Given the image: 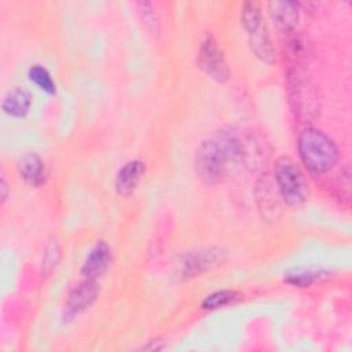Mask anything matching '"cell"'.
<instances>
[{"instance_id": "obj_1", "label": "cell", "mask_w": 352, "mask_h": 352, "mask_svg": "<svg viewBox=\"0 0 352 352\" xmlns=\"http://www.w3.org/2000/svg\"><path fill=\"white\" fill-rule=\"evenodd\" d=\"M246 157L245 144L231 128L220 129L201 142L195 153V170L205 184L223 182Z\"/></svg>"}, {"instance_id": "obj_2", "label": "cell", "mask_w": 352, "mask_h": 352, "mask_svg": "<svg viewBox=\"0 0 352 352\" xmlns=\"http://www.w3.org/2000/svg\"><path fill=\"white\" fill-rule=\"evenodd\" d=\"M298 153L302 164L314 173L330 170L338 160L336 143L316 128H307L300 133Z\"/></svg>"}, {"instance_id": "obj_3", "label": "cell", "mask_w": 352, "mask_h": 352, "mask_svg": "<svg viewBox=\"0 0 352 352\" xmlns=\"http://www.w3.org/2000/svg\"><path fill=\"white\" fill-rule=\"evenodd\" d=\"M274 175L279 194L289 206L298 208L308 199V184L301 169L292 158L279 157L275 162Z\"/></svg>"}, {"instance_id": "obj_4", "label": "cell", "mask_w": 352, "mask_h": 352, "mask_svg": "<svg viewBox=\"0 0 352 352\" xmlns=\"http://www.w3.org/2000/svg\"><path fill=\"white\" fill-rule=\"evenodd\" d=\"M241 23L248 34L249 45L253 54L265 63L274 62V48L268 34V29L263 21L260 6L248 1L241 8Z\"/></svg>"}, {"instance_id": "obj_5", "label": "cell", "mask_w": 352, "mask_h": 352, "mask_svg": "<svg viewBox=\"0 0 352 352\" xmlns=\"http://www.w3.org/2000/svg\"><path fill=\"white\" fill-rule=\"evenodd\" d=\"M197 63L205 74L217 82H226L230 78V69L224 55L219 48L214 37L208 32L199 41Z\"/></svg>"}, {"instance_id": "obj_6", "label": "cell", "mask_w": 352, "mask_h": 352, "mask_svg": "<svg viewBox=\"0 0 352 352\" xmlns=\"http://www.w3.org/2000/svg\"><path fill=\"white\" fill-rule=\"evenodd\" d=\"M226 258L220 248H202L186 253L177 265V274L183 279H191L217 267Z\"/></svg>"}, {"instance_id": "obj_7", "label": "cell", "mask_w": 352, "mask_h": 352, "mask_svg": "<svg viewBox=\"0 0 352 352\" xmlns=\"http://www.w3.org/2000/svg\"><path fill=\"white\" fill-rule=\"evenodd\" d=\"M98 293H99V286L95 279L85 278L82 282L76 285L66 297L63 318L70 320L74 316L84 312L87 308H89L94 304V301L98 297Z\"/></svg>"}, {"instance_id": "obj_8", "label": "cell", "mask_w": 352, "mask_h": 352, "mask_svg": "<svg viewBox=\"0 0 352 352\" xmlns=\"http://www.w3.org/2000/svg\"><path fill=\"white\" fill-rule=\"evenodd\" d=\"M279 198L282 197L276 184L274 186L267 175L260 177L256 186V201L258 205V210L263 213V217L268 220H274L278 217L280 212Z\"/></svg>"}, {"instance_id": "obj_9", "label": "cell", "mask_w": 352, "mask_h": 352, "mask_svg": "<svg viewBox=\"0 0 352 352\" xmlns=\"http://www.w3.org/2000/svg\"><path fill=\"white\" fill-rule=\"evenodd\" d=\"M111 263V250L103 241H98L85 257L81 274L87 279H98L102 276Z\"/></svg>"}, {"instance_id": "obj_10", "label": "cell", "mask_w": 352, "mask_h": 352, "mask_svg": "<svg viewBox=\"0 0 352 352\" xmlns=\"http://www.w3.org/2000/svg\"><path fill=\"white\" fill-rule=\"evenodd\" d=\"M144 172H146L144 162L139 160H132L124 164L116 176L114 186L117 192L122 197L131 195L136 190L138 184L140 183Z\"/></svg>"}, {"instance_id": "obj_11", "label": "cell", "mask_w": 352, "mask_h": 352, "mask_svg": "<svg viewBox=\"0 0 352 352\" xmlns=\"http://www.w3.org/2000/svg\"><path fill=\"white\" fill-rule=\"evenodd\" d=\"M18 173L28 184L33 187L41 186L47 177L45 164L36 153H28L19 158Z\"/></svg>"}, {"instance_id": "obj_12", "label": "cell", "mask_w": 352, "mask_h": 352, "mask_svg": "<svg viewBox=\"0 0 352 352\" xmlns=\"http://www.w3.org/2000/svg\"><path fill=\"white\" fill-rule=\"evenodd\" d=\"M270 14L275 25L285 30H293L298 23V6L294 1H271L268 4Z\"/></svg>"}, {"instance_id": "obj_13", "label": "cell", "mask_w": 352, "mask_h": 352, "mask_svg": "<svg viewBox=\"0 0 352 352\" xmlns=\"http://www.w3.org/2000/svg\"><path fill=\"white\" fill-rule=\"evenodd\" d=\"M30 104H32L30 92L22 87H15L11 91H8L7 95L4 96L1 109L6 114L11 117L22 118L28 114Z\"/></svg>"}, {"instance_id": "obj_14", "label": "cell", "mask_w": 352, "mask_h": 352, "mask_svg": "<svg viewBox=\"0 0 352 352\" xmlns=\"http://www.w3.org/2000/svg\"><path fill=\"white\" fill-rule=\"evenodd\" d=\"M326 276H329L326 271L312 268H292L283 274L285 282L296 287H308Z\"/></svg>"}, {"instance_id": "obj_15", "label": "cell", "mask_w": 352, "mask_h": 352, "mask_svg": "<svg viewBox=\"0 0 352 352\" xmlns=\"http://www.w3.org/2000/svg\"><path fill=\"white\" fill-rule=\"evenodd\" d=\"M29 78L32 82H34L41 91L52 95L55 94L56 91V87H55V82L50 74V72L43 67L41 65H33L30 69H29Z\"/></svg>"}, {"instance_id": "obj_16", "label": "cell", "mask_w": 352, "mask_h": 352, "mask_svg": "<svg viewBox=\"0 0 352 352\" xmlns=\"http://www.w3.org/2000/svg\"><path fill=\"white\" fill-rule=\"evenodd\" d=\"M236 297H238V293L234 290H217V292H213L212 294H208L204 298L201 307L202 309L213 311L232 302Z\"/></svg>"}, {"instance_id": "obj_17", "label": "cell", "mask_w": 352, "mask_h": 352, "mask_svg": "<svg viewBox=\"0 0 352 352\" xmlns=\"http://www.w3.org/2000/svg\"><path fill=\"white\" fill-rule=\"evenodd\" d=\"M60 258V246L56 239L51 241L45 249L43 256V274H50L58 265Z\"/></svg>"}, {"instance_id": "obj_18", "label": "cell", "mask_w": 352, "mask_h": 352, "mask_svg": "<svg viewBox=\"0 0 352 352\" xmlns=\"http://www.w3.org/2000/svg\"><path fill=\"white\" fill-rule=\"evenodd\" d=\"M138 10L139 14L142 16V21L144 22V25L148 28V30L154 34H157L160 32V19L157 16L155 10L153 8L151 3L147 1H140L138 3Z\"/></svg>"}, {"instance_id": "obj_19", "label": "cell", "mask_w": 352, "mask_h": 352, "mask_svg": "<svg viewBox=\"0 0 352 352\" xmlns=\"http://www.w3.org/2000/svg\"><path fill=\"white\" fill-rule=\"evenodd\" d=\"M0 190H1V204H4L6 199H7V195H8V187H7V183H6V179H4V177H1Z\"/></svg>"}, {"instance_id": "obj_20", "label": "cell", "mask_w": 352, "mask_h": 352, "mask_svg": "<svg viewBox=\"0 0 352 352\" xmlns=\"http://www.w3.org/2000/svg\"><path fill=\"white\" fill-rule=\"evenodd\" d=\"M157 342H158V340H154V342L148 341V344L142 346V349H162L164 345H157Z\"/></svg>"}]
</instances>
